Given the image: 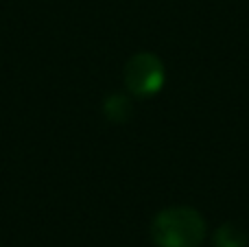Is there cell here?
<instances>
[{"mask_svg":"<svg viewBox=\"0 0 249 247\" xmlns=\"http://www.w3.org/2000/svg\"><path fill=\"white\" fill-rule=\"evenodd\" d=\"M166 72L164 64L153 53H138L124 64V86L133 96L149 99L162 92Z\"/></svg>","mask_w":249,"mask_h":247,"instance_id":"2","label":"cell"},{"mask_svg":"<svg viewBox=\"0 0 249 247\" xmlns=\"http://www.w3.org/2000/svg\"><path fill=\"white\" fill-rule=\"evenodd\" d=\"M151 239L158 247H199L206 239V221L195 208L171 206L155 214Z\"/></svg>","mask_w":249,"mask_h":247,"instance_id":"1","label":"cell"},{"mask_svg":"<svg viewBox=\"0 0 249 247\" xmlns=\"http://www.w3.org/2000/svg\"><path fill=\"white\" fill-rule=\"evenodd\" d=\"M249 236L236 223H223L214 232V247H247Z\"/></svg>","mask_w":249,"mask_h":247,"instance_id":"3","label":"cell"},{"mask_svg":"<svg viewBox=\"0 0 249 247\" xmlns=\"http://www.w3.org/2000/svg\"><path fill=\"white\" fill-rule=\"evenodd\" d=\"M103 112L112 123H127L133 114V103H131V99L124 94H112L105 101Z\"/></svg>","mask_w":249,"mask_h":247,"instance_id":"4","label":"cell"}]
</instances>
